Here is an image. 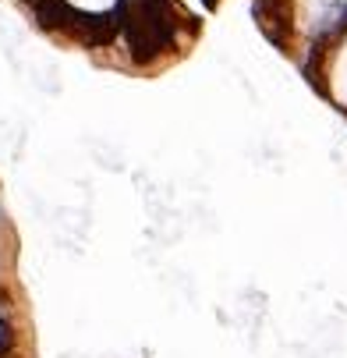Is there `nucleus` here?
<instances>
[{"label":"nucleus","mask_w":347,"mask_h":358,"mask_svg":"<svg viewBox=\"0 0 347 358\" xmlns=\"http://www.w3.org/2000/svg\"><path fill=\"white\" fill-rule=\"evenodd\" d=\"M33 8H36V18H39V25H46V28H71V21L64 18L68 15V8L60 4V0H33Z\"/></svg>","instance_id":"nucleus-1"}]
</instances>
